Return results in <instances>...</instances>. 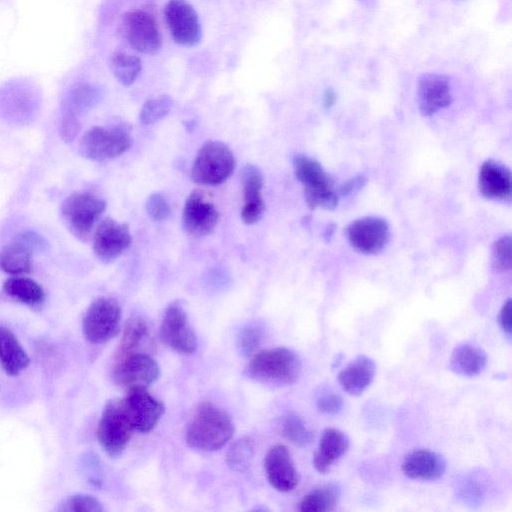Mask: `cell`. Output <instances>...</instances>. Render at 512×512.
<instances>
[{
	"instance_id": "1",
	"label": "cell",
	"mask_w": 512,
	"mask_h": 512,
	"mask_svg": "<svg viewBox=\"0 0 512 512\" xmlns=\"http://www.w3.org/2000/svg\"><path fill=\"white\" fill-rule=\"evenodd\" d=\"M234 431V423L224 410L204 402L187 428L186 443L197 450L216 451L227 444Z\"/></svg>"
},
{
	"instance_id": "2",
	"label": "cell",
	"mask_w": 512,
	"mask_h": 512,
	"mask_svg": "<svg viewBox=\"0 0 512 512\" xmlns=\"http://www.w3.org/2000/svg\"><path fill=\"white\" fill-rule=\"evenodd\" d=\"M300 373L301 361L298 354L286 347L255 353L244 370L248 378L276 386L295 383Z\"/></svg>"
},
{
	"instance_id": "3",
	"label": "cell",
	"mask_w": 512,
	"mask_h": 512,
	"mask_svg": "<svg viewBox=\"0 0 512 512\" xmlns=\"http://www.w3.org/2000/svg\"><path fill=\"white\" fill-rule=\"evenodd\" d=\"M294 173L304 189L307 205L311 209L333 210L338 204V192L322 165L306 155L293 159Z\"/></svg>"
},
{
	"instance_id": "4",
	"label": "cell",
	"mask_w": 512,
	"mask_h": 512,
	"mask_svg": "<svg viewBox=\"0 0 512 512\" xmlns=\"http://www.w3.org/2000/svg\"><path fill=\"white\" fill-rule=\"evenodd\" d=\"M132 145L130 127L125 123L109 126H94L81 137L79 150L83 157L95 161L105 162L115 159Z\"/></svg>"
},
{
	"instance_id": "5",
	"label": "cell",
	"mask_w": 512,
	"mask_h": 512,
	"mask_svg": "<svg viewBox=\"0 0 512 512\" xmlns=\"http://www.w3.org/2000/svg\"><path fill=\"white\" fill-rule=\"evenodd\" d=\"M234 167L235 159L230 148L221 141H208L196 155L191 176L200 185H219L231 176Z\"/></svg>"
},
{
	"instance_id": "6",
	"label": "cell",
	"mask_w": 512,
	"mask_h": 512,
	"mask_svg": "<svg viewBox=\"0 0 512 512\" xmlns=\"http://www.w3.org/2000/svg\"><path fill=\"white\" fill-rule=\"evenodd\" d=\"M106 202L89 192H75L62 203L61 214L68 230L86 241L104 210Z\"/></svg>"
},
{
	"instance_id": "7",
	"label": "cell",
	"mask_w": 512,
	"mask_h": 512,
	"mask_svg": "<svg viewBox=\"0 0 512 512\" xmlns=\"http://www.w3.org/2000/svg\"><path fill=\"white\" fill-rule=\"evenodd\" d=\"M133 429L119 401H109L103 409L97 427V439L110 457H118L125 450Z\"/></svg>"
},
{
	"instance_id": "8",
	"label": "cell",
	"mask_w": 512,
	"mask_h": 512,
	"mask_svg": "<svg viewBox=\"0 0 512 512\" xmlns=\"http://www.w3.org/2000/svg\"><path fill=\"white\" fill-rule=\"evenodd\" d=\"M121 310L111 298L100 297L88 307L83 332L88 341L99 344L112 339L120 330Z\"/></svg>"
},
{
	"instance_id": "9",
	"label": "cell",
	"mask_w": 512,
	"mask_h": 512,
	"mask_svg": "<svg viewBox=\"0 0 512 512\" xmlns=\"http://www.w3.org/2000/svg\"><path fill=\"white\" fill-rule=\"evenodd\" d=\"M158 363L147 353L138 352L119 357L113 369L116 385L128 390L146 389L160 377Z\"/></svg>"
},
{
	"instance_id": "10",
	"label": "cell",
	"mask_w": 512,
	"mask_h": 512,
	"mask_svg": "<svg viewBox=\"0 0 512 512\" xmlns=\"http://www.w3.org/2000/svg\"><path fill=\"white\" fill-rule=\"evenodd\" d=\"M160 340L172 350L191 354L197 348V337L189 324L186 312L178 302L170 303L160 325Z\"/></svg>"
},
{
	"instance_id": "11",
	"label": "cell",
	"mask_w": 512,
	"mask_h": 512,
	"mask_svg": "<svg viewBox=\"0 0 512 512\" xmlns=\"http://www.w3.org/2000/svg\"><path fill=\"white\" fill-rule=\"evenodd\" d=\"M164 18L173 40L183 46L196 45L202 36L199 17L186 0H169Z\"/></svg>"
},
{
	"instance_id": "12",
	"label": "cell",
	"mask_w": 512,
	"mask_h": 512,
	"mask_svg": "<svg viewBox=\"0 0 512 512\" xmlns=\"http://www.w3.org/2000/svg\"><path fill=\"white\" fill-rule=\"evenodd\" d=\"M347 238L351 246L358 252L366 255L378 254L389 242V225L381 217H362L349 224Z\"/></svg>"
},
{
	"instance_id": "13",
	"label": "cell",
	"mask_w": 512,
	"mask_h": 512,
	"mask_svg": "<svg viewBox=\"0 0 512 512\" xmlns=\"http://www.w3.org/2000/svg\"><path fill=\"white\" fill-rule=\"evenodd\" d=\"M128 392L119 403L133 431L140 433L151 431L165 411L164 404L150 395L146 389Z\"/></svg>"
},
{
	"instance_id": "14",
	"label": "cell",
	"mask_w": 512,
	"mask_h": 512,
	"mask_svg": "<svg viewBox=\"0 0 512 512\" xmlns=\"http://www.w3.org/2000/svg\"><path fill=\"white\" fill-rule=\"evenodd\" d=\"M122 31L128 43L138 52L153 54L162 45L161 35L154 17L142 10L126 13Z\"/></svg>"
},
{
	"instance_id": "15",
	"label": "cell",
	"mask_w": 512,
	"mask_h": 512,
	"mask_svg": "<svg viewBox=\"0 0 512 512\" xmlns=\"http://www.w3.org/2000/svg\"><path fill=\"white\" fill-rule=\"evenodd\" d=\"M132 237L127 224L112 218L103 219L93 235V251L102 262L120 257L131 245Z\"/></svg>"
},
{
	"instance_id": "16",
	"label": "cell",
	"mask_w": 512,
	"mask_h": 512,
	"mask_svg": "<svg viewBox=\"0 0 512 512\" xmlns=\"http://www.w3.org/2000/svg\"><path fill=\"white\" fill-rule=\"evenodd\" d=\"M219 221V212L199 190L192 191L187 197L182 214V226L185 232L194 237L210 234Z\"/></svg>"
},
{
	"instance_id": "17",
	"label": "cell",
	"mask_w": 512,
	"mask_h": 512,
	"mask_svg": "<svg viewBox=\"0 0 512 512\" xmlns=\"http://www.w3.org/2000/svg\"><path fill=\"white\" fill-rule=\"evenodd\" d=\"M264 469L270 485L280 492L292 491L298 485V472L283 444L270 447L264 458Z\"/></svg>"
},
{
	"instance_id": "18",
	"label": "cell",
	"mask_w": 512,
	"mask_h": 512,
	"mask_svg": "<svg viewBox=\"0 0 512 512\" xmlns=\"http://www.w3.org/2000/svg\"><path fill=\"white\" fill-rule=\"evenodd\" d=\"M417 100L424 116L434 115L450 106L453 96L449 78L436 73L423 75L418 82Z\"/></svg>"
},
{
	"instance_id": "19",
	"label": "cell",
	"mask_w": 512,
	"mask_h": 512,
	"mask_svg": "<svg viewBox=\"0 0 512 512\" xmlns=\"http://www.w3.org/2000/svg\"><path fill=\"white\" fill-rule=\"evenodd\" d=\"M244 203L241 209V219L247 225L257 223L265 211L262 197L263 176L260 169L252 164L242 170Z\"/></svg>"
},
{
	"instance_id": "20",
	"label": "cell",
	"mask_w": 512,
	"mask_h": 512,
	"mask_svg": "<svg viewBox=\"0 0 512 512\" xmlns=\"http://www.w3.org/2000/svg\"><path fill=\"white\" fill-rule=\"evenodd\" d=\"M480 193L492 200H508L512 193V177L508 167L495 161L483 162L479 170Z\"/></svg>"
},
{
	"instance_id": "21",
	"label": "cell",
	"mask_w": 512,
	"mask_h": 512,
	"mask_svg": "<svg viewBox=\"0 0 512 512\" xmlns=\"http://www.w3.org/2000/svg\"><path fill=\"white\" fill-rule=\"evenodd\" d=\"M443 457L427 449H418L407 454L402 463L403 473L411 479L436 480L445 473Z\"/></svg>"
},
{
	"instance_id": "22",
	"label": "cell",
	"mask_w": 512,
	"mask_h": 512,
	"mask_svg": "<svg viewBox=\"0 0 512 512\" xmlns=\"http://www.w3.org/2000/svg\"><path fill=\"white\" fill-rule=\"evenodd\" d=\"M348 448L349 438L344 432L336 428H326L313 455L314 468L319 473H327L345 455Z\"/></svg>"
},
{
	"instance_id": "23",
	"label": "cell",
	"mask_w": 512,
	"mask_h": 512,
	"mask_svg": "<svg viewBox=\"0 0 512 512\" xmlns=\"http://www.w3.org/2000/svg\"><path fill=\"white\" fill-rule=\"evenodd\" d=\"M376 364L368 356L358 355L337 376L342 389L353 396L362 394L372 383Z\"/></svg>"
},
{
	"instance_id": "24",
	"label": "cell",
	"mask_w": 512,
	"mask_h": 512,
	"mask_svg": "<svg viewBox=\"0 0 512 512\" xmlns=\"http://www.w3.org/2000/svg\"><path fill=\"white\" fill-rule=\"evenodd\" d=\"M33 251L22 234L18 235L0 250V269L12 276L28 273L32 266Z\"/></svg>"
},
{
	"instance_id": "25",
	"label": "cell",
	"mask_w": 512,
	"mask_h": 512,
	"mask_svg": "<svg viewBox=\"0 0 512 512\" xmlns=\"http://www.w3.org/2000/svg\"><path fill=\"white\" fill-rule=\"evenodd\" d=\"M487 364V355L480 347L472 344H459L451 354L449 368L454 373L473 377L479 375Z\"/></svg>"
},
{
	"instance_id": "26",
	"label": "cell",
	"mask_w": 512,
	"mask_h": 512,
	"mask_svg": "<svg viewBox=\"0 0 512 512\" xmlns=\"http://www.w3.org/2000/svg\"><path fill=\"white\" fill-rule=\"evenodd\" d=\"M0 364L9 375H17L29 365V357L17 337L0 327Z\"/></svg>"
},
{
	"instance_id": "27",
	"label": "cell",
	"mask_w": 512,
	"mask_h": 512,
	"mask_svg": "<svg viewBox=\"0 0 512 512\" xmlns=\"http://www.w3.org/2000/svg\"><path fill=\"white\" fill-rule=\"evenodd\" d=\"M3 290L10 297L30 307L41 305L45 299V292L40 284L20 275L7 279Z\"/></svg>"
},
{
	"instance_id": "28",
	"label": "cell",
	"mask_w": 512,
	"mask_h": 512,
	"mask_svg": "<svg viewBox=\"0 0 512 512\" xmlns=\"http://www.w3.org/2000/svg\"><path fill=\"white\" fill-rule=\"evenodd\" d=\"M150 337L149 326L140 316L131 317L125 325L118 350V358L140 352Z\"/></svg>"
},
{
	"instance_id": "29",
	"label": "cell",
	"mask_w": 512,
	"mask_h": 512,
	"mask_svg": "<svg viewBox=\"0 0 512 512\" xmlns=\"http://www.w3.org/2000/svg\"><path fill=\"white\" fill-rule=\"evenodd\" d=\"M339 497L340 491L335 485L320 486L301 499L298 509L302 512H328L336 507Z\"/></svg>"
},
{
	"instance_id": "30",
	"label": "cell",
	"mask_w": 512,
	"mask_h": 512,
	"mask_svg": "<svg viewBox=\"0 0 512 512\" xmlns=\"http://www.w3.org/2000/svg\"><path fill=\"white\" fill-rule=\"evenodd\" d=\"M99 98L100 93L94 86L79 84L67 94L63 104V113L78 118L79 115L91 109Z\"/></svg>"
},
{
	"instance_id": "31",
	"label": "cell",
	"mask_w": 512,
	"mask_h": 512,
	"mask_svg": "<svg viewBox=\"0 0 512 512\" xmlns=\"http://www.w3.org/2000/svg\"><path fill=\"white\" fill-rule=\"evenodd\" d=\"M114 77L124 86L132 85L141 71V60L134 55L115 52L110 58Z\"/></svg>"
},
{
	"instance_id": "32",
	"label": "cell",
	"mask_w": 512,
	"mask_h": 512,
	"mask_svg": "<svg viewBox=\"0 0 512 512\" xmlns=\"http://www.w3.org/2000/svg\"><path fill=\"white\" fill-rule=\"evenodd\" d=\"M280 426L283 436L297 446H307L314 438L313 432L306 426L303 419L294 412L284 415Z\"/></svg>"
},
{
	"instance_id": "33",
	"label": "cell",
	"mask_w": 512,
	"mask_h": 512,
	"mask_svg": "<svg viewBox=\"0 0 512 512\" xmlns=\"http://www.w3.org/2000/svg\"><path fill=\"white\" fill-rule=\"evenodd\" d=\"M253 445L248 438L236 440L227 451V465L236 472L246 471L252 462Z\"/></svg>"
},
{
	"instance_id": "34",
	"label": "cell",
	"mask_w": 512,
	"mask_h": 512,
	"mask_svg": "<svg viewBox=\"0 0 512 512\" xmlns=\"http://www.w3.org/2000/svg\"><path fill=\"white\" fill-rule=\"evenodd\" d=\"M171 107L172 99L168 95L148 99L140 110L139 119L145 125L156 123L170 112Z\"/></svg>"
},
{
	"instance_id": "35",
	"label": "cell",
	"mask_w": 512,
	"mask_h": 512,
	"mask_svg": "<svg viewBox=\"0 0 512 512\" xmlns=\"http://www.w3.org/2000/svg\"><path fill=\"white\" fill-rule=\"evenodd\" d=\"M56 510L59 512H102L104 508L95 497L76 494L64 499Z\"/></svg>"
},
{
	"instance_id": "36",
	"label": "cell",
	"mask_w": 512,
	"mask_h": 512,
	"mask_svg": "<svg viewBox=\"0 0 512 512\" xmlns=\"http://www.w3.org/2000/svg\"><path fill=\"white\" fill-rule=\"evenodd\" d=\"M263 328L258 324H248L240 331L237 345L243 356H253L263 339Z\"/></svg>"
},
{
	"instance_id": "37",
	"label": "cell",
	"mask_w": 512,
	"mask_h": 512,
	"mask_svg": "<svg viewBox=\"0 0 512 512\" xmlns=\"http://www.w3.org/2000/svg\"><path fill=\"white\" fill-rule=\"evenodd\" d=\"M492 267L497 272H506L511 268V237L505 235L497 239L492 246Z\"/></svg>"
},
{
	"instance_id": "38",
	"label": "cell",
	"mask_w": 512,
	"mask_h": 512,
	"mask_svg": "<svg viewBox=\"0 0 512 512\" xmlns=\"http://www.w3.org/2000/svg\"><path fill=\"white\" fill-rule=\"evenodd\" d=\"M146 212L154 221H163L169 218L171 208L167 199L158 192L152 193L146 200Z\"/></svg>"
},
{
	"instance_id": "39",
	"label": "cell",
	"mask_w": 512,
	"mask_h": 512,
	"mask_svg": "<svg viewBox=\"0 0 512 512\" xmlns=\"http://www.w3.org/2000/svg\"><path fill=\"white\" fill-rule=\"evenodd\" d=\"M318 410L325 414H338L343 409V400L335 393H325L316 401Z\"/></svg>"
},
{
	"instance_id": "40",
	"label": "cell",
	"mask_w": 512,
	"mask_h": 512,
	"mask_svg": "<svg viewBox=\"0 0 512 512\" xmlns=\"http://www.w3.org/2000/svg\"><path fill=\"white\" fill-rule=\"evenodd\" d=\"M80 129L79 118L62 113L59 123V133L63 141L70 142L75 139Z\"/></svg>"
},
{
	"instance_id": "41",
	"label": "cell",
	"mask_w": 512,
	"mask_h": 512,
	"mask_svg": "<svg viewBox=\"0 0 512 512\" xmlns=\"http://www.w3.org/2000/svg\"><path fill=\"white\" fill-rule=\"evenodd\" d=\"M512 302L511 299H508L502 306L499 316H498V322L505 334L508 336L511 335L512 330Z\"/></svg>"
},
{
	"instance_id": "42",
	"label": "cell",
	"mask_w": 512,
	"mask_h": 512,
	"mask_svg": "<svg viewBox=\"0 0 512 512\" xmlns=\"http://www.w3.org/2000/svg\"><path fill=\"white\" fill-rule=\"evenodd\" d=\"M366 182V178L362 175H358L356 177H353L352 179L346 181L342 186L339 188V194L341 195H348L356 190L361 189Z\"/></svg>"
},
{
	"instance_id": "43",
	"label": "cell",
	"mask_w": 512,
	"mask_h": 512,
	"mask_svg": "<svg viewBox=\"0 0 512 512\" xmlns=\"http://www.w3.org/2000/svg\"><path fill=\"white\" fill-rule=\"evenodd\" d=\"M337 95L332 89H327L323 96V106L326 110L330 109L336 102Z\"/></svg>"
}]
</instances>
